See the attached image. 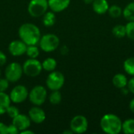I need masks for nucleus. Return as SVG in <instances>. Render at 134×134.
Masks as SVG:
<instances>
[{"instance_id": "1", "label": "nucleus", "mask_w": 134, "mask_h": 134, "mask_svg": "<svg viewBox=\"0 0 134 134\" xmlns=\"http://www.w3.org/2000/svg\"><path fill=\"white\" fill-rule=\"evenodd\" d=\"M20 39L27 46L38 45L41 38V31L39 28L34 24H23L18 30Z\"/></svg>"}, {"instance_id": "2", "label": "nucleus", "mask_w": 134, "mask_h": 134, "mask_svg": "<svg viewBox=\"0 0 134 134\" xmlns=\"http://www.w3.org/2000/svg\"><path fill=\"white\" fill-rule=\"evenodd\" d=\"M100 126L105 133L119 134L122 132V122L117 115L108 113L102 116Z\"/></svg>"}, {"instance_id": "3", "label": "nucleus", "mask_w": 134, "mask_h": 134, "mask_svg": "<svg viewBox=\"0 0 134 134\" xmlns=\"http://www.w3.org/2000/svg\"><path fill=\"white\" fill-rule=\"evenodd\" d=\"M38 45L42 51L50 53L58 48L60 45V38L54 34H46L43 36H41Z\"/></svg>"}, {"instance_id": "4", "label": "nucleus", "mask_w": 134, "mask_h": 134, "mask_svg": "<svg viewBox=\"0 0 134 134\" xmlns=\"http://www.w3.org/2000/svg\"><path fill=\"white\" fill-rule=\"evenodd\" d=\"M49 8L48 0H31L27 5V11L33 17L42 16Z\"/></svg>"}, {"instance_id": "5", "label": "nucleus", "mask_w": 134, "mask_h": 134, "mask_svg": "<svg viewBox=\"0 0 134 134\" xmlns=\"http://www.w3.org/2000/svg\"><path fill=\"white\" fill-rule=\"evenodd\" d=\"M65 82V78L63 73L59 71H53L49 72V75L47 76L46 83L49 90L51 91L53 90H60Z\"/></svg>"}, {"instance_id": "6", "label": "nucleus", "mask_w": 134, "mask_h": 134, "mask_svg": "<svg viewBox=\"0 0 134 134\" xmlns=\"http://www.w3.org/2000/svg\"><path fill=\"white\" fill-rule=\"evenodd\" d=\"M28 98L35 106H41L47 98V91L42 86H35L29 92Z\"/></svg>"}, {"instance_id": "7", "label": "nucleus", "mask_w": 134, "mask_h": 134, "mask_svg": "<svg viewBox=\"0 0 134 134\" xmlns=\"http://www.w3.org/2000/svg\"><path fill=\"white\" fill-rule=\"evenodd\" d=\"M24 73L29 77H36L42 71V63L36 58H29L22 65Z\"/></svg>"}, {"instance_id": "8", "label": "nucleus", "mask_w": 134, "mask_h": 134, "mask_svg": "<svg viewBox=\"0 0 134 134\" xmlns=\"http://www.w3.org/2000/svg\"><path fill=\"white\" fill-rule=\"evenodd\" d=\"M24 74L22 66L17 62L10 63L5 70V79L9 82H16L20 79Z\"/></svg>"}, {"instance_id": "9", "label": "nucleus", "mask_w": 134, "mask_h": 134, "mask_svg": "<svg viewBox=\"0 0 134 134\" xmlns=\"http://www.w3.org/2000/svg\"><path fill=\"white\" fill-rule=\"evenodd\" d=\"M88 120L87 119L82 115H75L72 118L70 122V130L73 133L81 134L86 132L88 129Z\"/></svg>"}, {"instance_id": "10", "label": "nucleus", "mask_w": 134, "mask_h": 134, "mask_svg": "<svg viewBox=\"0 0 134 134\" xmlns=\"http://www.w3.org/2000/svg\"><path fill=\"white\" fill-rule=\"evenodd\" d=\"M28 90L27 87L23 85L16 86L9 93V98L11 102L15 104H21L28 98Z\"/></svg>"}, {"instance_id": "11", "label": "nucleus", "mask_w": 134, "mask_h": 134, "mask_svg": "<svg viewBox=\"0 0 134 134\" xmlns=\"http://www.w3.org/2000/svg\"><path fill=\"white\" fill-rule=\"evenodd\" d=\"M27 45L22 40H14L12 41L8 46V50L11 55L14 57H20L26 53Z\"/></svg>"}, {"instance_id": "12", "label": "nucleus", "mask_w": 134, "mask_h": 134, "mask_svg": "<svg viewBox=\"0 0 134 134\" xmlns=\"http://www.w3.org/2000/svg\"><path fill=\"white\" fill-rule=\"evenodd\" d=\"M28 117L34 123L41 124L46 120V113L39 106H35L29 110Z\"/></svg>"}, {"instance_id": "13", "label": "nucleus", "mask_w": 134, "mask_h": 134, "mask_svg": "<svg viewBox=\"0 0 134 134\" xmlns=\"http://www.w3.org/2000/svg\"><path fill=\"white\" fill-rule=\"evenodd\" d=\"M31 122V121L28 115H25L24 114H19L13 119V124L18 129L19 132L29 129Z\"/></svg>"}, {"instance_id": "14", "label": "nucleus", "mask_w": 134, "mask_h": 134, "mask_svg": "<svg viewBox=\"0 0 134 134\" xmlns=\"http://www.w3.org/2000/svg\"><path fill=\"white\" fill-rule=\"evenodd\" d=\"M71 0H48L49 8L54 13L65 10L70 5Z\"/></svg>"}, {"instance_id": "15", "label": "nucleus", "mask_w": 134, "mask_h": 134, "mask_svg": "<svg viewBox=\"0 0 134 134\" xmlns=\"http://www.w3.org/2000/svg\"><path fill=\"white\" fill-rule=\"evenodd\" d=\"M93 11L100 15L108 13L109 9V4L107 0H94L92 3Z\"/></svg>"}, {"instance_id": "16", "label": "nucleus", "mask_w": 134, "mask_h": 134, "mask_svg": "<svg viewBox=\"0 0 134 134\" xmlns=\"http://www.w3.org/2000/svg\"><path fill=\"white\" fill-rule=\"evenodd\" d=\"M128 79L127 77L122 73H118L115 75L112 78V83L114 86H115L118 89H122L127 87L128 84Z\"/></svg>"}, {"instance_id": "17", "label": "nucleus", "mask_w": 134, "mask_h": 134, "mask_svg": "<svg viewBox=\"0 0 134 134\" xmlns=\"http://www.w3.org/2000/svg\"><path fill=\"white\" fill-rule=\"evenodd\" d=\"M11 100L9 96L5 92H0V115L6 112L8 107L10 105Z\"/></svg>"}, {"instance_id": "18", "label": "nucleus", "mask_w": 134, "mask_h": 134, "mask_svg": "<svg viewBox=\"0 0 134 134\" xmlns=\"http://www.w3.org/2000/svg\"><path fill=\"white\" fill-rule=\"evenodd\" d=\"M122 15L128 21H134V1L126 5L122 9Z\"/></svg>"}, {"instance_id": "19", "label": "nucleus", "mask_w": 134, "mask_h": 134, "mask_svg": "<svg viewBox=\"0 0 134 134\" xmlns=\"http://www.w3.org/2000/svg\"><path fill=\"white\" fill-rule=\"evenodd\" d=\"M57 60L53 58V57H48L46 58L42 63V70H45L48 72H51L53 71H54L57 68Z\"/></svg>"}, {"instance_id": "20", "label": "nucleus", "mask_w": 134, "mask_h": 134, "mask_svg": "<svg viewBox=\"0 0 134 134\" xmlns=\"http://www.w3.org/2000/svg\"><path fill=\"white\" fill-rule=\"evenodd\" d=\"M42 23L46 27H52L56 23V16L54 12H46L43 15Z\"/></svg>"}, {"instance_id": "21", "label": "nucleus", "mask_w": 134, "mask_h": 134, "mask_svg": "<svg viewBox=\"0 0 134 134\" xmlns=\"http://www.w3.org/2000/svg\"><path fill=\"white\" fill-rule=\"evenodd\" d=\"M122 132L125 134H134V119H128L122 122Z\"/></svg>"}, {"instance_id": "22", "label": "nucleus", "mask_w": 134, "mask_h": 134, "mask_svg": "<svg viewBox=\"0 0 134 134\" xmlns=\"http://www.w3.org/2000/svg\"><path fill=\"white\" fill-rule=\"evenodd\" d=\"M123 68L128 75L134 76V57H129L124 61Z\"/></svg>"}, {"instance_id": "23", "label": "nucleus", "mask_w": 134, "mask_h": 134, "mask_svg": "<svg viewBox=\"0 0 134 134\" xmlns=\"http://www.w3.org/2000/svg\"><path fill=\"white\" fill-rule=\"evenodd\" d=\"M112 34L116 38H124L126 35V25H122V24L115 25L112 28Z\"/></svg>"}, {"instance_id": "24", "label": "nucleus", "mask_w": 134, "mask_h": 134, "mask_svg": "<svg viewBox=\"0 0 134 134\" xmlns=\"http://www.w3.org/2000/svg\"><path fill=\"white\" fill-rule=\"evenodd\" d=\"M108 13L110 16L113 18H119L122 15V9L118 5H112L109 6Z\"/></svg>"}, {"instance_id": "25", "label": "nucleus", "mask_w": 134, "mask_h": 134, "mask_svg": "<svg viewBox=\"0 0 134 134\" xmlns=\"http://www.w3.org/2000/svg\"><path fill=\"white\" fill-rule=\"evenodd\" d=\"M49 100L51 104L57 105L62 100V95L59 90H53L49 97Z\"/></svg>"}, {"instance_id": "26", "label": "nucleus", "mask_w": 134, "mask_h": 134, "mask_svg": "<svg viewBox=\"0 0 134 134\" xmlns=\"http://www.w3.org/2000/svg\"><path fill=\"white\" fill-rule=\"evenodd\" d=\"M25 53L29 58H37L39 56V49L37 45L27 46Z\"/></svg>"}, {"instance_id": "27", "label": "nucleus", "mask_w": 134, "mask_h": 134, "mask_svg": "<svg viewBox=\"0 0 134 134\" xmlns=\"http://www.w3.org/2000/svg\"><path fill=\"white\" fill-rule=\"evenodd\" d=\"M126 35L130 40L134 41V21H129L126 24Z\"/></svg>"}, {"instance_id": "28", "label": "nucleus", "mask_w": 134, "mask_h": 134, "mask_svg": "<svg viewBox=\"0 0 134 134\" xmlns=\"http://www.w3.org/2000/svg\"><path fill=\"white\" fill-rule=\"evenodd\" d=\"M5 113H7V115H9V118L13 119V118H15L17 115L20 114V111H19V109H18L16 106L9 105V106L8 107V108H7Z\"/></svg>"}, {"instance_id": "29", "label": "nucleus", "mask_w": 134, "mask_h": 134, "mask_svg": "<svg viewBox=\"0 0 134 134\" xmlns=\"http://www.w3.org/2000/svg\"><path fill=\"white\" fill-rule=\"evenodd\" d=\"M9 82L5 79H0V92H5V90L9 88Z\"/></svg>"}, {"instance_id": "30", "label": "nucleus", "mask_w": 134, "mask_h": 134, "mask_svg": "<svg viewBox=\"0 0 134 134\" xmlns=\"http://www.w3.org/2000/svg\"><path fill=\"white\" fill-rule=\"evenodd\" d=\"M19 133L18 129L12 123L9 126H7V130H6V134H16Z\"/></svg>"}, {"instance_id": "31", "label": "nucleus", "mask_w": 134, "mask_h": 134, "mask_svg": "<svg viewBox=\"0 0 134 134\" xmlns=\"http://www.w3.org/2000/svg\"><path fill=\"white\" fill-rule=\"evenodd\" d=\"M127 88L130 93L134 94V76H133L130 79H129L128 84H127Z\"/></svg>"}, {"instance_id": "32", "label": "nucleus", "mask_w": 134, "mask_h": 134, "mask_svg": "<svg viewBox=\"0 0 134 134\" xmlns=\"http://www.w3.org/2000/svg\"><path fill=\"white\" fill-rule=\"evenodd\" d=\"M6 60H7L6 55L2 51L0 50V66L4 65L6 63Z\"/></svg>"}, {"instance_id": "33", "label": "nucleus", "mask_w": 134, "mask_h": 134, "mask_svg": "<svg viewBox=\"0 0 134 134\" xmlns=\"http://www.w3.org/2000/svg\"><path fill=\"white\" fill-rule=\"evenodd\" d=\"M7 126L2 122H0V134H6Z\"/></svg>"}, {"instance_id": "34", "label": "nucleus", "mask_w": 134, "mask_h": 134, "mask_svg": "<svg viewBox=\"0 0 134 134\" xmlns=\"http://www.w3.org/2000/svg\"><path fill=\"white\" fill-rule=\"evenodd\" d=\"M129 107H130V111L134 114V98H133V99L130 100V104H129Z\"/></svg>"}, {"instance_id": "35", "label": "nucleus", "mask_w": 134, "mask_h": 134, "mask_svg": "<svg viewBox=\"0 0 134 134\" xmlns=\"http://www.w3.org/2000/svg\"><path fill=\"white\" fill-rule=\"evenodd\" d=\"M21 134H34L35 133L33 132V131H31V130H29L28 129H26V130H23V131H21V132H20Z\"/></svg>"}, {"instance_id": "36", "label": "nucleus", "mask_w": 134, "mask_h": 134, "mask_svg": "<svg viewBox=\"0 0 134 134\" xmlns=\"http://www.w3.org/2000/svg\"><path fill=\"white\" fill-rule=\"evenodd\" d=\"M83 1H84V2H85L86 4L90 5V4H92V3L93 2L94 0H83Z\"/></svg>"}, {"instance_id": "37", "label": "nucleus", "mask_w": 134, "mask_h": 134, "mask_svg": "<svg viewBox=\"0 0 134 134\" xmlns=\"http://www.w3.org/2000/svg\"><path fill=\"white\" fill-rule=\"evenodd\" d=\"M0 76H1V70H0Z\"/></svg>"}]
</instances>
